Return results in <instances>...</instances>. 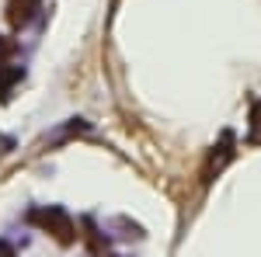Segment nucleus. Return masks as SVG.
Masks as SVG:
<instances>
[{
	"mask_svg": "<svg viewBox=\"0 0 261 257\" xmlns=\"http://www.w3.org/2000/svg\"><path fill=\"white\" fill-rule=\"evenodd\" d=\"M32 222H39L42 230L53 233L60 243H73V240H77V230H73L70 216H66L63 209H56V205H49V209H35V212H32Z\"/></svg>",
	"mask_w": 261,
	"mask_h": 257,
	"instance_id": "obj_1",
	"label": "nucleus"
},
{
	"mask_svg": "<svg viewBox=\"0 0 261 257\" xmlns=\"http://www.w3.org/2000/svg\"><path fill=\"white\" fill-rule=\"evenodd\" d=\"M39 7H42V0H7V21L14 28H21V24H28L35 18Z\"/></svg>",
	"mask_w": 261,
	"mask_h": 257,
	"instance_id": "obj_2",
	"label": "nucleus"
},
{
	"mask_svg": "<svg viewBox=\"0 0 261 257\" xmlns=\"http://www.w3.org/2000/svg\"><path fill=\"white\" fill-rule=\"evenodd\" d=\"M14 52H18V42H14V39H4V35H0V66H4V60H11Z\"/></svg>",
	"mask_w": 261,
	"mask_h": 257,
	"instance_id": "obj_3",
	"label": "nucleus"
},
{
	"mask_svg": "<svg viewBox=\"0 0 261 257\" xmlns=\"http://www.w3.org/2000/svg\"><path fill=\"white\" fill-rule=\"evenodd\" d=\"M251 129H254V132H261V101L251 108Z\"/></svg>",
	"mask_w": 261,
	"mask_h": 257,
	"instance_id": "obj_4",
	"label": "nucleus"
},
{
	"mask_svg": "<svg viewBox=\"0 0 261 257\" xmlns=\"http://www.w3.org/2000/svg\"><path fill=\"white\" fill-rule=\"evenodd\" d=\"M0 257H14V250H11L7 243H0Z\"/></svg>",
	"mask_w": 261,
	"mask_h": 257,
	"instance_id": "obj_5",
	"label": "nucleus"
}]
</instances>
